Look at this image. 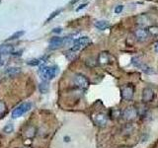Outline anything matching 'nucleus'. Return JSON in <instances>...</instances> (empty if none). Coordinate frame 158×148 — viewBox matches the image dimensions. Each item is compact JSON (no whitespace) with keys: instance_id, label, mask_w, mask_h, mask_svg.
Listing matches in <instances>:
<instances>
[{"instance_id":"1","label":"nucleus","mask_w":158,"mask_h":148,"mask_svg":"<svg viewBox=\"0 0 158 148\" xmlns=\"http://www.w3.org/2000/svg\"><path fill=\"white\" fill-rule=\"evenodd\" d=\"M58 73V67L56 65L53 66H41L38 70V74L43 79V81H49L56 76Z\"/></svg>"},{"instance_id":"2","label":"nucleus","mask_w":158,"mask_h":148,"mask_svg":"<svg viewBox=\"0 0 158 148\" xmlns=\"http://www.w3.org/2000/svg\"><path fill=\"white\" fill-rule=\"evenodd\" d=\"M91 43V39H89L88 37H81L76 39L75 41L73 42V47H71V49L73 51H79L81 49L85 48L88 44Z\"/></svg>"},{"instance_id":"3","label":"nucleus","mask_w":158,"mask_h":148,"mask_svg":"<svg viewBox=\"0 0 158 148\" xmlns=\"http://www.w3.org/2000/svg\"><path fill=\"white\" fill-rule=\"evenodd\" d=\"M32 109V104L31 103H24V104H21L20 106H18L15 110L12 112V117L13 118H17V117H22L24 113H28L30 110Z\"/></svg>"},{"instance_id":"4","label":"nucleus","mask_w":158,"mask_h":148,"mask_svg":"<svg viewBox=\"0 0 158 148\" xmlns=\"http://www.w3.org/2000/svg\"><path fill=\"white\" fill-rule=\"evenodd\" d=\"M131 63H132V65H133V66H135V67H137V68H139L140 70H142L144 73L152 74V73H154V72H155L154 70H153V68H151V67H149V66H147L146 64L143 63L138 57H132V58H131Z\"/></svg>"},{"instance_id":"5","label":"nucleus","mask_w":158,"mask_h":148,"mask_svg":"<svg viewBox=\"0 0 158 148\" xmlns=\"http://www.w3.org/2000/svg\"><path fill=\"white\" fill-rule=\"evenodd\" d=\"M73 81L77 87L81 89H87L89 87V80L84 75H82V74H76L74 76Z\"/></svg>"},{"instance_id":"6","label":"nucleus","mask_w":158,"mask_h":148,"mask_svg":"<svg viewBox=\"0 0 158 148\" xmlns=\"http://www.w3.org/2000/svg\"><path fill=\"white\" fill-rule=\"evenodd\" d=\"M93 121L98 126H101V127L106 126L108 122V117L107 115H105V113H98L96 115L93 116Z\"/></svg>"},{"instance_id":"7","label":"nucleus","mask_w":158,"mask_h":148,"mask_svg":"<svg viewBox=\"0 0 158 148\" xmlns=\"http://www.w3.org/2000/svg\"><path fill=\"white\" fill-rule=\"evenodd\" d=\"M137 117V111L133 107H127L125 111L123 112V117L127 121H133Z\"/></svg>"},{"instance_id":"8","label":"nucleus","mask_w":158,"mask_h":148,"mask_svg":"<svg viewBox=\"0 0 158 148\" xmlns=\"http://www.w3.org/2000/svg\"><path fill=\"white\" fill-rule=\"evenodd\" d=\"M133 94H135V89L132 85H127L122 89V97L126 101L132 100Z\"/></svg>"},{"instance_id":"9","label":"nucleus","mask_w":158,"mask_h":148,"mask_svg":"<svg viewBox=\"0 0 158 148\" xmlns=\"http://www.w3.org/2000/svg\"><path fill=\"white\" fill-rule=\"evenodd\" d=\"M154 99V91L151 88H145L142 92V101L144 103H149Z\"/></svg>"},{"instance_id":"10","label":"nucleus","mask_w":158,"mask_h":148,"mask_svg":"<svg viewBox=\"0 0 158 148\" xmlns=\"http://www.w3.org/2000/svg\"><path fill=\"white\" fill-rule=\"evenodd\" d=\"M63 44V38L61 37H53L49 39V48L54 49Z\"/></svg>"},{"instance_id":"11","label":"nucleus","mask_w":158,"mask_h":148,"mask_svg":"<svg viewBox=\"0 0 158 148\" xmlns=\"http://www.w3.org/2000/svg\"><path fill=\"white\" fill-rule=\"evenodd\" d=\"M135 38L137 39V41L143 42V41H145V39H147V37H148V32L146 31V30H144V29L139 28V29H136L135 30Z\"/></svg>"},{"instance_id":"12","label":"nucleus","mask_w":158,"mask_h":148,"mask_svg":"<svg viewBox=\"0 0 158 148\" xmlns=\"http://www.w3.org/2000/svg\"><path fill=\"white\" fill-rule=\"evenodd\" d=\"M98 61L100 64H108L110 61V54L108 52H101L98 57Z\"/></svg>"},{"instance_id":"13","label":"nucleus","mask_w":158,"mask_h":148,"mask_svg":"<svg viewBox=\"0 0 158 148\" xmlns=\"http://www.w3.org/2000/svg\"><path fill=\"white\" fill-rule=\"evenodd\" d=\"M94 26H95L98 30L104 31V30H106L107 28L110 27V23L108 21H104V20H102V21H96L94 23Z\"/></svg>"},{"instance_id":"14","label":"nucleus","mask_w":158,"mask_h":148,"mask_svg":"<svg viewBox=\"0 0 158 148\" xmlns=\"http://www.w3.org/2000/svg\"><path fill=\"white\" fill-rule=\"evenodd\" d=\"M13 46L12 44H1L0 46V53L1 54H8L13 52Z\"/></svg>"},{"instance_id":"15","label":"nucleus","mask_w":158,"mask_h":148,"mask_svg":"<svg viewBox=\"0 0 158 148\" xmlns=\"http://www.w3.org/2000/svg\"><path fill=\"white\" fill-rule=\"evenodd\" d=\"M64 54H65V57L68 59L69 61H74L78 57L77 52L76 51H73L72 49H69V51H65V53H64Z\"/></svg>"},{"instance_id":"16","label":"nucleus","mask_w":158,"mask_h":148,"mask_svg":"<svg viewBox=\"0 0 158 148\" xmlns=\"http://www.w3.org/2000/svg\"><path fill=\"white\" fill-rule=\"evenodd\" d=\"M20 72H21L20 67H9L6 69V74L8 76H16Z\"/></svg>"},{"instance_id":"17","label":"nucleus","mask_w":158,"mask_h":148,"mask_svg":"<svg viewBox=\"0 0 158 148\" xmlns=\"http://www.w3.org/2000/svg\"><path fill=\"white\" fill-rule=\"evenodd\" d=\"M49 85H48V81H42L39 85V90L42 94H47L48 92Z\"/></svg>"},{"instance_id":"18","label":"nucleus","mask_w":158,"mask_h":148,"mask_svg":"<svg viewBox=\"0 0 158 148\" xmlns=\"http://www.w3.org/2000/svg\"><path fill=\"white\" fill-rule=\"evenodd\" d=\"M25 35V31H18V32H15L13 35H11L8 39L7 41H13V39H17L19 38H21L22 36Z\"/></svg>"},{"instance_id":"19","label":"nucleus","mask_w":158,"mask_h":148,"mask_svg":"<svg viewBox=\"0 0 158 148\" xmlns=\"http://www.w3.org/2000/svg\"><path fill=\"white\" fill-rule=\"evenodd\" d=\"M28 65L31 66H37V65H41L42 64V57L41 58H34V59H30L27 62Z\"/></svg>"},{"instance_id":"20","label":"nucleus","mask_w":158,"mask_h":148,"mask_svg":"<svg viewBox=\"0 0 158 148\" xmlns=\"http://www.w3.org/2000/svg\"><path fill=\"white\" fill-rule=\"evenodd\" d=\"M62 11V9H58V10H56V11H53L51 15H49V17L46 20V23H48L49 21H52V20L54 18V17H56L58 16L59 14H60V12Z\"/></svg>"},{"instance_id":"21","label":"nucleus","mask_w":158,"mask_h":148,"mask_svg":"<svg viewBox=\"0 0 158 148\" xmlns=\"http://www.w3.org/2000/svg\"><path fill=\"white\" fill-rule=\"evenodd\" d=\"M13 130H14V125L12 123H8V125H6L3 128V131L5 133H11V132H13Z\"/></svg>"},{"instance_id":"22","label":"nucleus","mask_w":158,"mask_h":148,"mask_svg":"<svg viewBox=\"0 0 158 148\" xmlns=\"http://www.w3.org/2000/svg\"><path fill=\"white\" fill-rule=\"evenodd\" d=\"M148 33H150L151 35H158V27H155V26H150L148 27Z\"/></svg>"},{"instance_id":"23","label":"nucleus","mask_w":158,"mask_h":148,"mask_svg":"<svg viewBox=\"0 0 158 148\" xmlns=\"http://www.w3.org/2000/svg\"><path fill=\"white\" fill-rule=\"evenodd\" d=\"M35 128L34 127H29L28 130H26V135L28 136V137H33L34 135H35Z\"/></svg>"},{"instance_id":"24","label":"nucleus","mask_w":158,"mask_h":148,"mask_svg":"<svg viewBox=\"0 0 158 148\" xmlns=\"http://www.w3.org/2000/svg\"><path fill=\"white\" fill-rule=\"evenodd\" d=\"M123 10V5H118V6H116V8H115V13L120 14V13H122Z\"/></svg>"},{"instance_id":"25","label":"nucleus","mask_w":158,"mask_h":148,"mask_svg":"<svg viewBox=\"0 0 158 148\" xmlns=\"http://www.w3.org/2000/svg\"><path fill=\"white\" fill-rule=\"evenodd\" d=\"M5 110H6V107H5L4 103L0 101V113H2L5 112Z\"/></svg>"},{"instance_id":"26","label":"nucleus","mask_w":158,"mask_h":148,"mask_svg":"<svg viewBox=\"0 0 158 148\" xmlns=\"http://www.w3.org/2000/svg\"><path fill=\"white\" fill-rule=\"evenodd\" d=\"M61 32H62V28H60V27L54 28V29L52 30V33H54V34H60Z\"/></svg>"},{"instance_id":"27","label":"nucleus","mask_w":158,"mask_h":148,"mask_svg":"<svg viewBox=\"0 0 158 148\" xmlns=\"http://www.w3.org/2000/svg\"><path fill=\"white\" fill-rule=\"evenodd\" d=\"M87 5H88V3H84V4H81L80 5V6H79L77 9H76V11H80V10L81 9H83V8H85L86 6H87Z\"/></svg>"},{"instance_id":"28","label":"nucleus","mask_w":158,"mask_h":148,"mask_svg":"<svg viewBox=\"0 0 158 148\" xmlns=\"http://www.w3.org/2000/svg\"><path fill=\"white\" fill-rule=\"evenodd\" d=\"M154 51H155L156 52H158V42H156V43H154Z\"/></svg>"},{"instance_id":"29","label":"nucleus","mask_w":158,"mask_h":148,"mask_svg":"<svg viewBox=\"0 0 158 148\" xmlns=\"http://www.w3.org/2000/svg\"><path fill=\"white\" fill-rule=\"evenodd\" d=\"M77 1H79V0H71V1H70V4H74V3H76Z\"/></svg>"},{"instance_id":"30","label":"nucleus","mask_w":158,"mask_h":148,"mask_svg":"<svg viewBox=\"0 0 158 148\" xmlns=\"http://www.w3.org/2000/svg\"><path fill=\"white\" fill-rule=\"evenodd\" d=\"M3 64H4V61H3V60H1V59H0V66L3 65Z\"/></svg>"},{"instance_id":"31","label":"nucleus","mask_w":158,"mask_h":148,"mask_svg":"<svg viewBox=\"0 0 158 148\" xmlns=\"http://www.w3.org/2000/svg\"><path fill=\"white\" fill-rule=\"evenodd\" d=\"M64 140H65V141H69V137H64Z\"/></svg>"},{"instance_id":"32","label":"nucleus","mask_w":158,"mask_h":148,"mask_svg":"<svg viewBox=\"0 0 158 148\" xmlns=\"http://www.w3.org/2000/svg\"><path fill=\"white\" fill-rule=\"evenodd\" d=\"M0 58H1V53H0Z\"/></svg>"}]
</instances>
